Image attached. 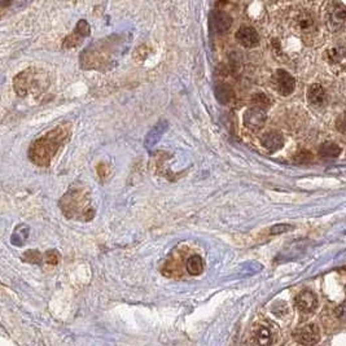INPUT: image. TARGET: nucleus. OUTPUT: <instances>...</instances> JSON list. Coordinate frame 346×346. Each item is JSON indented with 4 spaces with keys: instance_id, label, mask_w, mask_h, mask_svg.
Listing matches in <instances>:
<instances>
[{
    "instance_id": "10",
    "label": "nucleus",
    "mask_w": 346,
    "mask_h": 346,
    "mask_svg": "<svg viewBox=\"0 0 346 346\" xmlns=\"http://www.w3.org/2000/svg\"><path fill=\"white\" fill-rule=\"evenodd\" d=\"M90 35V25L87 24L84 20H80L77 24L75 29H74L73 33L69 35V37L65 38L62 47L64 48H74V47L79 46L80 42L86 37Z\"/></svg>"
},
{
    "instance_id": "2",
    "label": "nucleus",
    "mask_w": 346,
    "mask_h": 346,
    "mask_svg": "<svg viewBox=\"0 0 346 346\" xmlns=\"http://www.w3.org/2000/svg\"><path fill=\"white\" fill-rule=\"evenodd\" d=\"M60 206L65 217L70 219L89 221L94 217V209L90 204V197L83 188H70L62 196Z\"/></svg>"
},
{
    "instance_id": "14",
    "label": "nucleus",
    "mask_w": 346,
    "mask_h": 346,
    "mask_svg": "<svg viewBox=\"0 0 346 346\" xmlns=\"http://www.w3.org/2000/svg\"><path fill=\"white\" fill-rule=\"evenodd\" d=\"M307 100L313 107H323L327 101V92H325L324 87L319 83L311 84L309 87V91H307Z\"/></svg>"
},
{
    "instance_id": "25",
    "label": "nucleus",
    "mask_w": 346,
    "mask_h": 346,
    "mask_svg": "<svg viewBox=\"0 0 346 346\" xmlns=\"http://www.w3.org/2000/svg\"><path fill=\"white\" fill-rule=\"evenodd\" d=\"M329 58L332 62H341L343 60V49H332L329 51Z\"/></svg>"
},
{
    "instance_id": "1",
    "label": "nucleus",
    "mask_w": 346,
    "mask_h": 346,
    "mask_svg": "<svg viewBox=\"0 0 346 346\" xmlns=\"http://www.w3.org/2000/svg\"><path fill=\"white\" fill-rule=\"evenodd\" d=\"M70 136V127L67 125H60L52 131L38 138L29 148V158L33 163L40 167H47L51 162L58 148L64 144Z\"/></svg>"
},
{
    "instance_id": "26",
    "label": "nucleus",
    "mask_w": 346,
    "mask_h": 346,
    "mask_svg": "<svg viewBox=\"0 0 346 346\" xmlns=\"http://www.w3.org/2000/svg\"><path fill=\"white\" fill-rule=\"evenodd\" d=\"M11 3L10 2H7V3H4V2H0V19L3 17L4 13L7 12V7H10Z\"/></svg>"
},
{
    "instance_id": "22",
    "label": "nucleus",
    "mask_w": 346,
    "mask_h": 346,
    "mask_svg": "<svg viewBox=\"0 0 346 346\" xmlns=\"http://www.w3.org/2000/svg\"><path fill=\"white\" fill-rule=\"evenodd\" d=\"M253 103H255V105H254L255 108H261V109H264V105L265 107H269L270 100L267 99L266 95H264V94L258 92V94H255L254 95V98H253Z\"/></svg>"
},
{
    "instance_id": "23",
    "label": "nucleus",
    "mask_w": 346,
    "mask_h": 346,
    "mask_svg": "<svg viewBox=\"0 0 346 346\" xmlns=\"http://www.w3.org/2000/svg\"><path fill=\"white\" fill-rule=\"evenodd\" d=\"M44 261L49 265H57L60 261V254L57 250H48L44 254Z\"/></svg>"
},
{
    "instance_id": "15",
    "label": "nucleus",
    "mask_w": 346,
    "mask_h": 346,
    "mask_svg": "<svg viewBox=\"0 0 346 346\" xmlns=\"http://www.w3.org/2000/svg\"><path fill=\"white\" fill-rule=\"evenodd\" d=\"M294 25L300 33H311L315 28V20L309 12H301L294 17Z\"/></svg>"
},
{
    "instance_id": "5",
    "label": "nucleus",
    "mask_w": 346,
    "mask_h": 346,
    "mask_svg": "<svg viewBox=\"0 0 346 346\" xmlns=\"http://www.w3.org/2000/svg\"><path fill=\"white\" fill-rule=\"evenodd\" d=\"M273 86L275 87V90L279 92L280 95L283 96H289L292 92L296 89V79L288 71L279 69L274 73L273 78Z\"/></svg>"
},
{
    "instance_id": "13",
    "label": "nucleus",
    "mask_w": 346,
    "mask_h": 346,
    "mask_svg": "<svg viewBox=\"0 0 346 346\" xmlns=\"http://www.w3.org/2000/svg\"><path fill=\"white\" fill-rule=\"evenodd\" d=\"M261 144L264 145L265 149L274 153V152H278L279 149H282L283 145H284V138L279 132L270 131L261 138Z\"/></svg>"
},
{
    "instance_id": "19",
    "label": "nucleus",
    "mask_w": 346,
    "mask_h": 346,
    "mask_svg": "<svg viewBox=\"0 0 346 346\" xmlns=\"http://www.w3.org/2000/svg\"><path fill=\"white\" fill-rule=\"evenodd\" d=\"M215 96H217V99L219 100V103H222L223 105H227L230 104V101L232 100L233 91L232 89H231V86L222 83V84H219V86L215 89Z\"/></svg>"
},
{
    "instance_id": "6",
    "label": "nucleus",
    "mask_w": 346,
    "mask_h": 346,
    "mask_svg": "<svg viewBox=\"0 0 346 346\" xmlns=\"http://www.w3.org/2000/svg\"><path fill=\"white\" fill-rule=\"evenodd\" d=\"M328 24L333 31L342 30L345 26L346 19V8L340 2H333L328 6L327 10Z\"/></svg>"
},
{
    "instance_id": "11",
    "label": "nucleus",
    "mask_w": 346,
    "mask_h": 346,
    "mask_svg": "<svg viewBox=\"0 0 346 346\" xmlns=\"http://www.w3.org/2000/svg\"><path fill=\"white\" fill-rule=\"evenodd\" d=\"M232 25V19L230 15L221 10H214L210 13V28L218 34H223L230 30Z\"/></svg>"
},
{
    "instance_id": "18",
    "label": "nucleus",
    "mask_w": 346,
    "mask_h": 346,
    "mask_svg": "<svg viewBox=\"0 0 346 346\" xmlns=\"http://www.w3.org/2000/svg\"><path fill=\"white\" fill-rule=\"evenodd\" d=\"M341 148L336 144V143H324V144L320 145L319 148V154L324 158H336V157L340 156L341 153Z\"/></svg>"
},
{
    "instance_id": "9",
    "label": "nucleus",
    "mask_w": 346,
    "mask_h": 346,
    "mask_svg": "<svg viewBox=\"0 0 346 346\" xmlns=\"http://www.w3.org/2000/svg\"><path fill=\"white\" fill-rule=\"evenodd\" d=\"M266 122V112L261 108L251 107L244 114V125L250 131H258Z\"/></svg>"
},
{
    "instance_id": "16",
    "label": "nucleus",
    "mask_w": 346,
    "mask_h": 346,
    "mask_svg": "<svg viewBox=\"0 0 346 346\" xmlns=\"http://www.w3.org/2000/svg\"><path fill=\"white\" fill-rule=\"evenodd\" d=\"M167 129V123L166 122H159L154 126L153 129L150 130L148 132L147 138H145V147L147 148H152L154 144H156L158 139L161 138V135L165 132V130Z\"/></svg>"
},
{
    "instance_id": "12",
    "label": "nucleus",
    "mask_w": 346,
    "mask_h": 346,
    "mask_svg": "<svg viewBox=\"0 0 346 346\" xmlns=\"http://www.w3.org/2000/svg\"><path fill=\"white\" fill-rule=\"evenodd\" d=\"M236 40L246 48H253L260 43V35L255 31V29L250 26H242L236 33Z\"/></svg>"
},
{
    "instance_id": "8",
    "label": "nucleus",
    "mask_w": 346,
    "mask_h": 346,
    "mask_svg": "<svg viewBox=\"0 0 346 346\" xmlns=\"http://www.w3.org/2000/svg\"><path fill=\"white\" fill-rule=\"evenodd\" d=\"M294 305L300 310L301 313L309 314L313 313L314 310L318 307V297L313 291L310 289H305L301 291L300 293L294 298Z\"/></svg>"
},
{
    "instance_id": "3",
    "label": "nucleus",
    "mask_w": 346,
    "mask_h": 346,
    "mask_svg": "<svg viewBox=\"0 0 346 346\" xmlns=\"http://www.w3.org/2000/svg\"><path fill=\"white\" fill-rule=\"evenodd\" d=\"M47 86L48 78L46 73L34 67L21 71L13 79V89L19 96H26L30 92L43 91Z\"/></svg>"
},
{
    "instance_id": "7",
    "label": "nucleus",
    "mask_w": 346,
    "mask_h": 346,
    "mask_svg": "<svg viewBox=\"0 0 346 346\" xmlns=\"http://www.w3.org/2000/svg\"><path fill=\"white\" fill-rule=\"evenodd\" d=\"M296 341H298L300 343L303 345H314V343H318L320 340V328L316 324H307L303 325V327L298 328L297 331L293 333Z\"/></svg>"
},
{
    "instance_id": "24",
    "label": "nucleus",
    "mask_w": 346,
    "mask_h": 346,
    "mask_svg": "<svg viewBox=\"0 0 346 346\" xmlns=\"http://www.w3.org/2000/svg\"><path fill=\"white\" fill-rule=\"evenodd\" d=\"M291 230H293V226H291V224H276V226L271 227L270 233H271V235H278V233L288 232V231Z\"/></svg>"
},
{
    "instance_id": "21",
    "label": "nucleus",
    "mask_w": 346,
    "mask_h": 346,
    "mask_svg": "<svg viewBox=\"0 0 346 346\" xmlns=\"http://www.w3.org/2000/svg\"><path fill=\"white\" fill-rule=\"evenodd\" d=\"M42 260H43V257L38 250H28L24 254V261L30 262V264H40Z\"/></svg>"
},
{
    "instance_id": "17",
    "label": "nucleus",
    "mask_w": 346,
    "mask_h": 346,
    "mask_svg": "<svg viewBox=\"0 0 346 346\" xmlns=\"http://www.w3.org/2000/svg\"><path fill=\"white\" fill-rule=\"evenodd\" d=\"M29 232H30V228H29L28 224H19L16 227L15 231H13L12 236H11V241H12L13 245L16 246H21L24 245L26 239H28Z\"/></svg>"
},
{
    "instance_id": "4",
    "label": "nucleus",
    "mask_w": 346,
    "mask_h": 346,
    "mask_svg": "<svg viewBox=\"0 0 346 346\" xmlns=\"http://www.w3.org/2000/svg\"><path fill=\"white\" fill-rule=\"evenodd\" d=\"M278 337V328L269 320L255 323L251 327L249 334V345L250 346H273Z\"/></svg>"
},
{
    "instance_id": "20",
    "label": "nucleus",
    "mask_w": 346,
    "mask_h": 346,
    "mask_svg": "<svg viewBox=\"0 0 346 346\" xmlns=\"http://www.w3.org/2000/svg\"><path fill=\"white\" fill-rule=\"evenodd\" d=\"M187 271L193 276H197L204 271V261L200 255H191L187 261Z\"/></svg>"
}]
</instances>
